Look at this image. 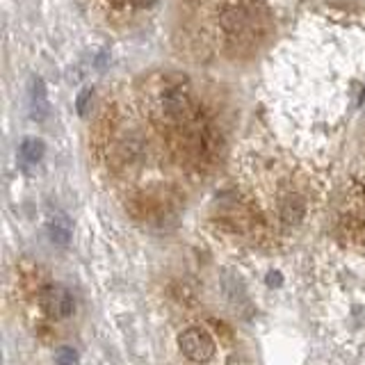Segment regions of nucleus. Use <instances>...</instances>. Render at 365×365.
<instances>
[{"label": "nucleus", "mask_w": 365, "mask_h": 365, "mask_svg": "<svg viewBox=\"0 0 365 365\" xmlns=\"http://www.w3.org/2000/svg\"><path fill=\"white\" fill-rule=\"evenodd\" d=\"M245 178L249 203L265 220L274 245H288L311 226L322 201V185L311 171L265 158L249 160Z\"/></svg>", "instance_id": "1"}, {"label": "nucleus", "mask_w": 365, "mask_h": 365, "mask_svg": "<svg viewBox=\"0 0 365 365\" xmlns=\"http://www.w3.org/2000/svg\"><path fill=\"white\" fill-rule=\"evenodd\" d=\"M317 299L331 338L342 345L365 340V251L349 249L322 260Z\"/></svg>", "instance_id": "2"}, {"label": "nucleus", "mask_w": 365, "mask_h": 365, "mask_svg": "<svg viewBox=\"0 0 365 365\" xmlns=\"http://www.w3.org/2000/svg\"><path fill=\"white\" fill-rule=\"evenodd\" d=\"M178 351L187 365H215V361H220V340H217L215 329H182L178 334Z\"/></svg>", "instance_id": "3"}, {"label": "nucleus", "mask_w": 365, "mask_h": 365, "mask_svg": "<svg viewBox=\"0 0 365 365\" xmlns=\"http://www.w3.org/2000/svg\"><path fill=\"white\" fill-rule=\"evenodd\" d=\"M34 297L37 311L48 319V322H66L76 311V299L64 285L51 283L46 279H39V283L30 290Z\"/></svg>", "instance_id": "4"}, {"label": "nucleus", "mask_w": 365, "mask_h": 365, "mask_svg": "<svg viewBox=\"0 0 365 365\" xmlns=\"http://www.w3.org/2000/svg\"><path fill=\"white\" fill-rule=\"evenodd\" d=\"M48 235L55 245H68V240H71V222L66 220L64 215H55L51 217L48 222Z\"/></svg>", "instance_id": "5"}, {"label": "nucleus", "mask_w": 365, "mask_h": 365, "mask_svg": "<svg viewBox=\"0 0 365 365\" xmlns=\"http://www.w3.org/2000/svg\"><path fill=\"white\" fill-rule=\"evenodd\" d=\"M19 155H21V160L26 165H37L41 160V155H43V144L39 140H34V137H30V140H26L21 144Z\"/></svg>", "instance_id": "6"}, {"label": "nucleus", "mask_w": 365, "mask_h": 365, "mask_svg": "<svg viewBox=\"0 0 365 365\" xmlns=\"http://www.w3.org/2000/svg\"><path fill=\"white\" fill-rule=\"evenodd\" d=\"M46 91H43V83L41 80H34L32 83V112L34 117H43L46 114Z\"/></svg>", "instance_id": "7"}, {"label": "nucleus", "mask_w": 365, "mask_h": 365, "mask_svg": "<svg viewBox=\"0 0 365 365\" xmlns=\"http://www.w3.org/2000/svg\"><path fill=\"white\" fill-rule=\"evenodd\" d=\"M53 365H78V354L71 347H60L55 351Z\"/></svg>", "instance_id": "8"}, {"label": "nucleus", "mask_w": 365, "mask_h": 365, "mask_svg": "<svg viewBox=\"0 0 365 365\" xmlns=\"http://www.w3.org/2000/svg\"><path fill=\"white\" fill-rule=\"evenodd\" d=\"M128 3L133 5V7H140V9H144V7H151L155 0H128Z\"/></svg>", "instance_id": "9"}]
</instances>
